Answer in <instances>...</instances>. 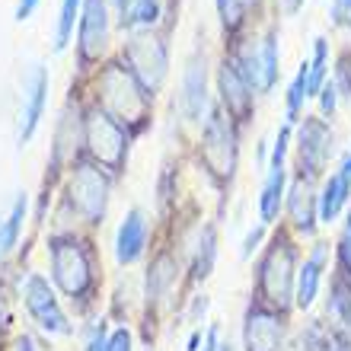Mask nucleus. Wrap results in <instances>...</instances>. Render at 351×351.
<instances>
[{
	"label": "nucleus",
	"instance_id": "36",
	"mask_svg": "<svg viewBox=\"0 0 351 351\" xmlns=\"http://www.w3.org/2000/svg\"><path fill=\"white\" fill-rule=\"evenodd\" d=\"M38 7V0H19V7H16V19L23 23V19H29V13Z\"/></svg>",
	"mask_w": 351,
	"mask_h": 351
},
{
	"label": "nucleus",
	"instance_id": "17",
	"mask_svg": "<svg viewBox=\"0 0 351 351\" xmlns=\"http://www.w3.org/2000/svg\"><path fill=\"white\" fill-rule=\"evenodd\" d=\"M287 214H291V223L304 237H313L319 211H316V195L306 189V179H297L291 185V192H287Z\"/></svg>",
	"mask_w": 351,
	"mask_h": 351
},
{
	"label": "nucleus",
	"instance_id": "29",
	"mask_svg": "<svg viewBox=\"0 0 351 351\" xmlns=\"http://www.w3.org/2000/svg\"><path fill=\"white\" fill-rule=\"evenodd\" d=\"M217 10H221V19H223V26L227 29H237L243 23V3L240 0H217Z\"/></svg>",
	"mask_w": 351,
	"mask_h": 351
},
{
	"label": "nucleus",
	"instance_id": "13",
	"mask_svg": "<svg viewBox=\"0 0 351 351\" xmlns=\"http://www.w3.org/2000/svg\"><path fill=\"white\" fill-rule=\"evenodd\" d=\"M144 246H147V217H144L141 208H131L119 227V237H115V259H119V265L138 262L144 256Z\"/></svg>",
	"mask_w": 351,
	"mask_h": 351
},
{
	"label": "nucleus",
	"instance_id": "1",
	"mask_svg": "<svg viewBox=\"0 0 351 351\" xmlns=\"http://www.w3.org/2000/svg\"><path fill=\"white\" fill-rule=\"evenodd\" d=\"M51 252V278L71 300H84L93 287V265L86 243H80L74 233H58L48 240Z\"/></svg>",
	"mask_w": 351,
	"mask_h": 351
},
{
	"label": "nucleus",
	"instance_id": "7",
	"mask_svg": "<svg viewBox=\"0 0 351 351\" xmlns=\"http://www.w3.org/2000/svg\"><path fill=\"white\" fill-rule=\"evenodd\" d=\"M23 297H26V310L38 323V329H45L48 335H71V323H67V316L61 310V304H58L48 278L29 275L26 287H23Z\"/></svg>",
	"mask_w": 351,
	"mask_h": 351
},
{
	"label": "nucleus",
	"instance_id": "42",
	"mask_svg": "<svg viewBox=\"0 0 351 351\" xmlns=\"http://www.w3.org/2000/svg\"><path fill=\"white\" fill-rule=\"evenodd\" d=\"M217 351H233V345H221V348H217Z\"/></svg>",
	"mask_w": 351,
	"mask_h": 351
},
{
	"label": "nucleus",
	"instance_id": "8",
	"mask_svg": "<svg viewBox=\"0 0 351 351\" xmlns=\"http://www.w3.org/2000/svg\"><path fill=\"white\" fill-rule=\"evenodd\" d=\"M243 345L246 351H281L285 348V319L265 304H250L243 319Z\"/></svg>",
	"mask_w": 351,
	"mask_h": 351
},
{
	"label": "nucleus",
	"instance_id": "33",
	"mask_svg": "<svg viewBox=\"0 0 351 351\" xmlns=\"http://www.w3.org/2000/svg\"><path fill=\"white\" fill-rule=\"evenodd\" d=\"M106 345H109V335H106V326H93L90 332V342H86L84 351H106Z\"/></svg>",
	"mask_w": 351,
	"mask_h": 351
},
{
	"label": "nucleus",
	"instance_id": "39",
	"mask_svg": "<svg viewBox=\"0 0 351 351\" xmlns=\"http://www.w3.org/2000/svg\"><path fill=\"white\" fill-rule=\"evenodd\" d=\"M300 7H304V0H285V10H287V13H297Z\"/></svg>",
	"mask_w": 351,
	"mask_h": 351
},
{
	"label": "nucleus",
	"instance_id": "34",
	"mask_svg": "<svg viewBox=\"0 0 351 351\" xmlns=\"http://www.w3.org/2000/svg\"><path fill=\"white\" fill-rule=\"evenodd\" d=\"M332 16L339 26H351V0H332Z\"/></svg>",
	"mask_w": 351,
	"mask_h": 351
},
{
	"label": "nucleus",
	"instance_id": "4",
	"mask_svg": "<svg viewBox=\"0 0 351 351\" xmlns=\"http://www.w3.org/2000/svg\"><path fill=\"white\" fill-rule=\"evenodd\" d=\"M102 86V102L115 121H134L144 119L147 109V90L141 86V80L131 71H125V64H109L106 74L99 80Z\"/></svg>",
	"mask_w": 351,
	"mask_h": 351
},
{
	"label": "nucleus",
	"instance_id": "41",
	"mask_svg": "<svg viewBox=\"0 0 351 351\" xmlns=\"http://www.w3.org/2000/svg\"><path fill=\"white\" fill-rule=\"evenodd\" d=\"M240 3H243V10H250V7H256L259 0H240Z\"/></svg>",
	"mask_w": 351,
	"mask_h": 351
},
{
	"label": "nucleus",
	"instance_id": "14",
	"mask_svg": "<svg viewBox=\"0 0 351 351\" xmlns=\"http://www.w3.org/2000/svg\"><path fill=\"white\" fill-rule=\"evenodd\" d=\"M217 84H221V96H223L227 112H233L240 121L250 119V112H252V90H250V84L243 80V74L237 71V64H233V61H223V64H221Z\"/></svg>",
	"mask_w": 351,
	"mask_h": 351
},
{
	"label": "nucleus",
	"instance_id": "31",
	"mask_svg": "<svg viewBox=\"0 0 351 351\" xmlns=\"http://www.w3.org/2000/svg\"><path fill=\"white\" fill-rule=\"evenodd\" d=\"M134 348V339H131V332L121 326V329H115V332L109 335V345H106V351H131Z\"/></svg>",
	"mask_w": 351,
	"mask_h": 351
},
{
	"label": "nucleus",
	"instance_id": "24",
	"mask_svg": "<svg viewBox=\"0 0 351 351\" xmlns=\"http://www.w3.org/2000/svg\"><path fill=\"white\" fill-rule=\"evenodd\" d=\"M23 221H26V195H19L16 202H13V208H10V214L3 217V223H0V259L16 246Z\"/></svg>",
	"mask_w": 351,
	"mask_h": 351
},
{
	"label": "nucleus",
	"instance_id": "18",
	"mask_svg": "<svg viewBox=\"0 0 351 351\" xmlns=\"http://www.w3.org/2000/svg\"><path fill=\"white\" fill-rule=\"evenodd\" d=\"M351 195V179L345 173H335L326 179L323 192L316 195V211H319V221L323 223H332L335 217H339V211L345 208V202H348Z\"/></svg>",
	"mask_w": 351,
	"mask_h": 351
},
{
	"label": "nucleus",
	"instance_id": "2",
	"mask_svg": "<svg viewBox=\"0 0 351 351\" xmlns=\"http://www.w3.org/2000/svg\"><path fill=\"white\" fill-rule=\"evenodd\" d=\"M297 262H294V246L285 233H278L275 240L268 243V252L259 265V294L262 304L285 313L291 306L294 297V285H297Z\"/></svg>",
	"mask_w": 351,
	"mask_h": 351
},
{
	"label": "nucleus",
	"instance_id": "21",
	"mask_svg": "<svg viewBox=\"0 0 351 351\" xmlns=\"http://www.w3.org/2000/svg\"><path fill=\"white\" fill-rule=\"evenodd\" d=\"M198 250H195V262H192V271H195V281H204V278L211 275L214 268V259H217V233L214 227H202V237L195 243Z\"/></svg>",
	"mask_w": 351,
	"mask_h": 351
},
{
	"label": "nucleus",
	"instance_id": "35",
	"mask_svg": "<svg viewBox=\"0 0 351 351\" xmlns=\"http://www.w3.org/2000/svg\"><path fill=\"white\" fill-rule=\"evenodd\" d=\"M262 233H265V223H259V227H256V230L246 237V246H243V259H246V256H252V250H256V246H259V240H262Z\"/></svg>",
	"mask_w": 351,
	"mask_h": 351
},
{
	"label": "nucleus",
	"instance_id": "11",
	"mask_svg": "<svg viewBox=\"0 0 351 351\" xmlns=\"http://www.w3.org/2000/svg\"><path fill=\"white\" fill-rule=\"evenodd\" d=\"M109 42V13H106V0H86L84 16H80V58L96 61L106 51Z\"/></svg>",
	"mask_w": 351,
	"mask_h": 351
},
{
	"label": "nucleus",
	"instance_id": "40",
	"mask_svg": "<svg viewBox=\"0 0 351 351\" xmlns=\"http://www.w3.org/2000/svg\"><path fill=\"white\" fill-rule=\"evenodd\" d=\"M342 173L351 179V154H348V157H345V163H342Z\"/></svg>",
	"mask_w": 351,
	"mask_h": 351
},
{
	"label": "nucleus",
	"instance_id": "10",
	"mask_svg": "<svg viewBox=\"0 0 351 351\" xmlns=\"http://www.w3.org/2000/svg\"><path fill=\"white\" fill-rule=\"evenodd\" d=\"M332 154V131L326 128L319 119H306L304 131H300V144H297V163H300V176L306 179L323 173L326 160Z\"/></svg>",
	"mask_w": 351,
	"mask_h": 351
},
{
	"label": "nucleus",
	"instance_id": "20",
	"mask_svg": "<svg viewBox=\"0 0 351 351\" xmlns=\"http://www.w3.org/2000/svg\"><path fill=\"white\" fill-rule=\"evenodd\" d=\"M256 61H259V90L268 93L278 80V38L275 32H268L256 48Z\"/></svg>",
	"mask_w": 351,
	"mask_h": 351
},
{
	"label": "nucleus",
	"instance_id": "25",
	"mask_svg": "<svg viewBox=\"0 0 351 351\" xmlns=\"http://www.w3.org/2000/svg\"><path fill=\"white\" fill-rule=\"evenodd\" d=\"M326 67H329V42L316 38L313 61L306 64V96H319V90L326 84Z\"/></svg>",
	"mask_w": 351,
	"mask_h": 351
},
{
	"label": "nucleus",
	"instance_id": "28",
	"mask_svg": "<svg viewBox=\"0 0 351 351\" xmlns=\"http://www.w3.org/2000/svg\"><path fill=\"white\" fill-rule=\"evenodd\" d=\"M335 90H339V96H345V99H351V51H345L342 58H339V67H335Z\"/></svg>",
	"mask_w": 351,
	"mask_h": 351
},
{
	"label": "nucleus",
	"instance_id": "38",
	"mask_svg": "<svg viewBox=\"0 0 351 351\" xmlns=\"http://www.w3.org/2000/svg\"><path fill=\"white\" fill-rule=\"evenodd\" d=\"M16 351H36V342H32L29 335H23V339L16 342Z\"/></svg>",
	"mask_w": 351,
	"mask_h": 351
},
{
	"label": "nucleus",
	"instance_id": "5",
	"mask_svg": "<svg viewBox=\"0 0 351 351\" xmlns=\"http://www.w3.org/2000/svg\"><path fill=\"white\" fill-rule=\"evenodd\" d=\"M71 204L86 223H102L106 204H109V176L93 163H80L71 176Z\"/></svg>",
	"mask_w": 351,
	"mask_h": 351
},
{
	"label": "nucleus",
	"instance_id": "30",
	"mask_svg": "<svg viewBox=\"0 0 351 351\" xmlns=\"http://www.w3.org/2000/svg\"><path fill=\"white\" fill-rule=\"evenodd\" d=\"M287 141H291V125H281V131H278V141H275V147H271V167H268V169H285Z\"/></svg>",
	"mask_w": 351,
	"mask_h": 351
},
{
	"label": "nucleus",
	"instance_id": "43",
	"mask_svg": "<svg viewBox=\"0 0 351 351\" xmlns=\"http://www.w3.org/2000/svg\"><path fill=\"white\" fill-rule=\"evenodd\" d=\"M345 237H348V240H351V214H348V233H345Z\"/></svg>",
	"mask_w": 351,
	"mask_h": 351
},
{
	"label": "nucleus",
	"instance_id": "19",
	"mask_svg": "<svg viewBox=\"0 0 351 351\" xmlns=\"http://www.w3.org/2000/svg\"><path fill=\"white\" fill-rule=\"evenodd\" d=\"M281 202H285V169H268V179L259 195V221H275L278 211H281Z\"/></svg>",
	"mask_w": 351,
	"mask_h": 351
},
{
	"label": "nucleus",
	"instance_id": "32",
	"mask_svg": "<svg viewBox=\"0 0 351 351\" xmlns=\"http://www.w3.org/2000/svg\"><path fill=\"white\" fill-rule=\"evenodd\" d=\"M335 102H339V90H335L332 80H326L323 90H319V106H323V115H332Z\"/></svg>",
	"mask_w": 351,
	"mask_h": 351
},
{
	"label": "nucleus",
	"instance_id": "12",
	"mask_svg": "<svg viewBox=\"0 0 351 351\" xmlns=\"http://www.w3.org/2000/svg\"><path fill=\"white\" fill-rule=\"evenodd\" d=\"M45 96H48V74L45 67H32L26 77V93H23V109H19V144H26L38 128V119L45 112Z\"/></svg>",
	"mask_w": 351,
	"mask_h": 351
},
{
	"label": "nucleus",
	"instance_id": "6",
	"mask_svg": "<svg viewBox=\"0 0 351 351\" xmlns=\"http://www.w3.org/2000/svg\"><path fill=\"white\" fill-rule=\"evenodd\" d=\"M202 157L208 173L217 182H230L233 169H237V144H233V131L221 109L211 112V119L204 125V141H202Z\"/></svg>",
	"mask_w": 351,
	"mask_h": 351
},
{
	"label": "nucleus",
	"instance_id": "16",
	"mask_svg": "<svg viewBox=\"0 0 351 351\" xmlns=\"http://www.w3.org/2000/svg\"><path fill=\"white\" fill-rule=\"evenodd\" d=\"M204 102H208V93H204V55L195 51L185 64L182 74V112L189 121H198L204 112Z\"/></svg>",
	"mask_w": 351,
	"mask_h": 351
},
{
	"label": "nucleus",
	"instance_id": "37",
	"mask_svg": "<svg viewBox=\"0 0 351 351\" xmlns=\"http://www.w3.org/2000/svg\"><path fill=\"white\" fill-rule=\"evenodd\" d=\"M198 345H202V329H195V332L189 335V348L185 351H198Z\"/></svg>",
	"mask_w": 351,
	"mask_h": 351
},
{
	"label": "nucleus",
	"instance_id": "27",
	"mask_svg": "<svg viewBox=\"0 0 351 351\" xmlns=\"http://www.w3.org/2000/svg\"><path fill=\"white\" fill-rule=\"evenodd\" d=\"M304 99H306V61L300 64V71H297L294 84L287 86V125L297 119V109H300Z\"/></svg>",
	"mask_w": 351,
	"mask_h": 351
},
{
	"label": "nucleus",
	"instance_id": "9",
	"mask_svg": "<svg viewBox=\"0 0 351 351\" xmlns=\"http://www.w3.org/2000/svg\"><path fill=\"white\" fill-rule=\"evenodd\" d=\"M125 58H128V64H131V74L138 77L141 86L147 93L163 84V77H167V48H163L160 38L134 36Z\"/></svg>",
	"mask_w": 351,
	"mask_h": 351
},
{
	"label": "nucleus",
	"instance_id": "15",
	"mask_svg": "<svg viewBox=\"0 0 351 351\" xmlns=\"http://www.w3.org/2000/svg\"><path fill=\"white\" fill-rule=\"evenodd\" d=\"M326 252L329 246L326 243H316L310 259H304V265L297 268V285H294V304L300 310H310L316 300V291H319V281H323V265H326Z\"/></svg>",
	"mask_w": 351,
	"mask_h": 351
},
{
	"label": "nucleus",
	"instance_id": "26",
	"mask_svg": "<svg viewBox=\"0 0 351 351\" xmlns=\"http://www.w3.org/2000/svg\"><path fill=\"white\" fill-rule=\"evenodd\" d=\"M80 0H61V16H58V32H55V51H61V48L67 45V38H71V32H74V23L80 16Z\"/></svg>",
	"mask_w": 351,
	"mask_h": 351
},
{
	"label": "nucleus",
	"instance_id": "22",
	"mask_svg": "<svg viewBox=\"0 0 351 351\" xmlns=\"http://www.w3.org/2000/svg\"><path fill=\"white\" fill-rule=\"evenodd\" d=\"M176 259L173 256H157V262L150 265V275H147V287H150V294H154V300H163V297L173 291L176 285Z\"/></svg>",
	"mask_w": 351,
	"mask_h": 351
},
{
	"label": "nucleus",
	"instance_id": "23",
	"mask_svg": "<svg viewBox=\"0 0 351 351\" xmlns=\"http://www.w3.org/2000/svg\"><path fill=\"white\" fill-rule=\"evenodd\" d=\"M160 13V0H119L121 26H150Z\"/></svg>",
	"mask_w": 351,
	"mask_h": 351
},
{
	"label": "nucleus",
	"instance_id": "3",
	"mask_svg": "<svg viewBox=\"0 0 351 351\" xmlns=\"http://www.w3.org/2000/svg\"><path fill=\"white\" fill-rule=\"evenodd\" d=\"M84 141L93 160L109 173H121L125 169V157H128V134L121 128V121H115L106 109H90L84 121Z\"/></svg>",
	"mask_w": 351,
	"mask_h": 351
}]
</instances>
